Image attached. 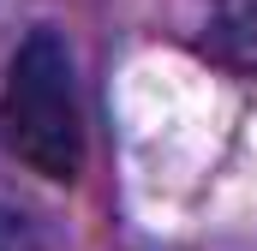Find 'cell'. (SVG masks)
<instances>
[{"label":"cell","mask_w":257,"mask_h":251,"mask_svg":"<svg viewBox=\"0 0 257 251\" xmlns=\"http://www.w3.org/2000/svg\"><path fill=\"white\" fill-rule=\"evenodd\" d=\"M0 144L42 180H78L84 168V102L72 48L54 30H30L0 84Z\"/></svg>","instance_id":"cell-1"},{"label":"cell","mask_w":257,"mask_h":251,"mask_svg":"<svg viewBox=\"0 0 257 251\" xmlns=\"http://www.w3.org/2000/svg\"><path fill=\"white\" fill-rule=\"evenodd\" d=\"M209 54L257 78V0H215L209 6Z\"/></svg>","instance_id":"cell-2"},{"label":"cell","mask_w":257,"mask_h":251,"mask_svg":"<svg viewBox=\"0 0 257 251\" xmlns=\"http://www.w3.org/2000/svg\"><path fill=\"white\" fill-rule=\"evenodd\" d=\"M0 251H60L48 239V227L36 221V209L24 197H12L6 186H0Z\"/></svg>","instance_id":"cell-3"}]
</instances>
